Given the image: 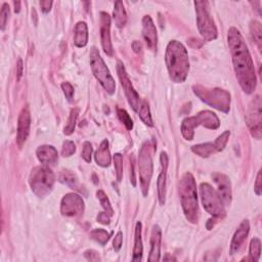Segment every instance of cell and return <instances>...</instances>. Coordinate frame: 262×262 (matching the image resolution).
<instances>
[{
	"label": "cell",
	"mask_w": 262,
	"mask_h": 262,
	"mask_svg": "<svg viewBox=\"0 0 262 262\" xmlns=\"http://www.w3.org/2000/svg\"><path fill=\"white\" fill-rule=\"evenodd\" d=\"M234 72L239 83L247 94H251L256 89L257 77L253 60L240 31L231 27L227 34Z\"/></svg>",
	"instance_id": "cell-1"
},
{
	"label": "cell",
	"mask_w": 262,
	"mask_h": 262,
	"mask_svg": "<svg viewBox=\"0 0 262 262\" xmlns=\"http://www.w3.org/2000/svg\"><path fill=\"white\" fill-rule=\"evenodd\" d=\"M165 63L171 80L175 83L186 81L189 71V60L187 48L177 40H171L166 47Z\"/></svg>",
	"instance_id": "cell-2"
},
{
	"label": "cell",
	"mask_w": 262,
	"mask_h": 262,
	"mask_svg": "<svg viewBox=\"0 0 262 262\" xmlns=\"http://www.w3.org/2000/svg\"><path fill=\"white\" fill-rule=\"evenodd\" d=\"M178 191L186 218L191 224H197L199 220V205L197 195V185L191 173H186L178 185Z\"/></svg>",
	"instance_id": "cell-3"
},
{
	"label": "cell",
	"mask_w": 262,
	"mask_h": 262,
	"mask_svg": "<svg viewBox=\"0 0 262 262\" xmlns=\"http://www.w3.org/2000/svg\"><path fill=\"white\" fill-rule=\"evenodd\" d=\"M198 98L208 106L223 113H228L230 109V93L222 88H208L202 85L192 87Z\"/></svg>",
	"instance_id": "cell-4"
},
{
	"label": "cell",
	"mask_w": 262,
	"mask_h": 262,
	"mask_svg": "<svg viewBox=\"0 0 262 262\" xmlns=\"http://www.w3.org/2000/svg\"><path fill=\"white\" fill-rule=\"evenodd\" d=\"M200 125L207 129L216 130L220 126V121L217 115L211 111H202L194 117H188L183 121L182 134L187 141H192L196 127Z\"/></svg>",
	"instance_id": "cell-5"
},
{
	"label": "cell",
	"mask_w": 262,
	"mask_h": 262,
	"mask_svg": "<svg viewBox=\"0 0 262 262\" xmlns=\"http://www.w3.org/2000/svg\"><path fill=\"white\" fill-rule=\"evenodd\" d=\"M89 62L91 71L104 89L110 94L113 95L116 91V83L111 72L108 69L105 61L101 57V53L96 47H92L89 53Z\"/></svg>",
	"instance_id": "cell-6"
},
{
	"label": "cell",
	"mask_w": 262,
	"mask_h": 262,
	"mask_svg": "<svg viewBox=\"0 0 262 262\" xmlns=\"http://www.w3.org/2000/svg\"><path fill=\"white\" fill-rule=\"evenodd\" d=\"M54 182H56V176L52 170L46 166L34 168L29 177V184L32 191L39 198H43L49 194L53 187Z\"/></svg>",
	"instance_id": "cell-7"
},
{
	"label": "cell",
	"mask_w": 262,
	"mask_h": 262,
	"mask_svg": "<svg viewBox=\"0 0 262 262\" xmlns=\"http://www.w3.org/2000/svg\"><path fill=\"white\" fill-rule=\"evenodd\" d=\"M198 29L205 41H213L217 38V28L210 13L208 1H195Z\"/></svg>",
	"instance_id": "cell-8"
},
{
	"label": "cell",
	"mask_w": 262,
	"mask_h": 262,
	"mask_svg": "<svg viewBox=\"0 0 262 262\" xmlns=\"http://www.w3.org/2000/svg\"><path fill=\"white\" fill-rule=\"evenodd\" d=\"M200 194L203 207L207 212L215 218L223 219L225 217V204L220 199L218 192L209 184H202L200 186Z\"/></svg>",
	"instance_id": "cell-9"
},
{
	"label": "cell",
	"mask_w": 262,
	"mask_h": 262,
	"mask_svg": "<svg viewBox=\"0 0 262 262\" xmlns=\"http://www.w3.org/2000/svg\"><path fill=\"white\" fill-rule=\"evenodd\" d=\"M139 168H140V178H141V187L145 197L148 196L150 183L151 176H153V157H151V146L150 143L146 142L139 154Z\"/></svg>",
	"instance_id": "cell-10"
},
{
	"label": "cell",
	"mask_w": 262,
	"mask_h": 262,
	"mask_svg": "<svg viewBox=\"0 0 262 262\" xmlns=\"http://www.w3.org/2000/svg\"><path fill=\"white\" fill-rule=\"evenodd\" d=\"M262 103L259 95H256L248 107L246 113V123L249 128L251 135L256 140H261L262 137Z\"/></svg>",
	"instance_id": "cell-11"
},
{
	"label": "cell",
	"mask_w": 262,
	"mask_h": 262,
	"mask_svg": "<svg viewBox=\"0 0 262 262\" xmlns=\"http://www.w3.org/2000/svg\"><path fill=\"white\" fill-rule=\"evenodd\" d=\"M117 73H118L121 85L124 89V92H125V95H126L129 105L133 109V111L137 113L139 112L140 107H141L143 101H141L140 94L137 93V91L134 89L131 81L129 79V76L126 72V69H125V67H124V65L121 61H118V63H117Z\"/></svg>",
	"instance_id": "cell-12"
},
{
	"label": "cell",
	"mask_w": 262,
	"mask_h": 262,
	"mask_svg": "<svg viewBox=\"0 0 262 262\" xmlns=\"http://www.w3.org/2000/svg\"><path fill=\"white\" fill-rule=\"evenodd\" d=\"M230 136V132L228 130L225 131L222 135L218 136L214 143H206L201 145H196L191 147V150L194 153L202 158H208L211 155H214L216 153H219L225 150L228 139Z\"/></svg>",
	"instance_id": "cell-13"
},
{
	"label": "cell",
	"mask_w": 262,
	"mask_h": 262,
	"mask_svg": "<svg viewBox=\"0 0 262 262\" xmlns=\"http://www.w3.org/2000/svg\"><path fill=\"white\" fill-rule=\"evenodd\" d=\"M84 201L79 195L71 192L67 194L61 203V212L64 216L74 217L84 212Z\"/></svg>",
	"instance_id": "cell-14"
},
{
	"label": "cell",
	"mask_w": 262,
	"mask_h": 262,
	"mask_svg": "<svg viewBox=\"0 0 262 262\" xmlns=\"http://www.w3.org/2000/svg\"><path fill=\"white\" fill-rule=\"evenodd\" d=\"M31 127V113L29 107L26 106L20 113L18 120V133H17V144L20 148L24 146L27 139H28Z\"/></svg>",
	"instance_id": "cell-15"
},
{
	"label": "cell",
	"mask_w": 262,
	"mask_h": 262,
	"mask_svg": "<svg viewBox=\"0 0 262 262\" xmlns=\"http://www.w3.org/2000/svg\"><path fill=\"white\" fill-rule=\"evenodd\" d=\"M212 179L218 187L217 192L225 206L230 205L232 194H231V184L229 178L225 174L216 172L212 174Z\"/></svg>",
	"instance_id": "cell-16"
},
{
	"label": "cell",
	"mask_w": 262,
	"mask_h": 262,
	"mask_svg": "<svg viewBox=\"0 0 262 262\" xmlns=\"http://www.w3.org/2000/svg\"><path fill=\"white\" fill-rule=\"evenodd\" d=\"M110 29H111V18L107 12H101V40L104 51L107 56L113 57L114 49L111 42V34H110Z\"/></svg>",
	"instance_id": "cell-17"
},
{
	"label": "cell",
	"mask_w": 262,
	"mask_h": 262,
	"mask_svg": "<svg viewBox=\"0 0 262 262\" xmlns=\"http://www.w3.org/2000/svg\"><path fill=\"white\" fill-rule=\"evenodd\" d=\"M160 162H161V171L157 181L158 198L160 204L165 205V200H166V182H167V169H168V156L165 151H162L161 153Z\"/></svg>",
	"instance_id": "cell-18"
},
{
	"label": "cell",
	"mask_w": 262,
	"mask_h": 262,
	"mask_svg": "<svg viewBox=\"0 0 262 262\" xmlns=\"http://www.w3.org/2000/svg\"><path fill=\"white\" fill-rule=\"evenodd\" d=\"M143 36L146 44L151 51H157L158 34L156 26L150 16H145L143 19Z\"/></svg>",
	"instance_id": "cell-19"
},
{
	"label": "cell",
	"mask_w": 262,
	"mask_h": 262,
	"mask_svg": "<svg viewBox=\"0 0 262 262\" xmlns=\"http://www.w3.org/2000/svg\"><path fill=\"white\" fill-rule=\"evenodd\" d=\"M250 230V224L248 220H243L238 229L234 232L231 243H230V249L229 253L230 255H234L240 251L242 246L244 245L245 241L247 240L248 234H249Z\"/></svg>",
	"instance_id": "cell-20"
},
{
	"label": "cell",
	"mask_w": 262,
	"mask_h": 262,
	"mask_svg": "<svg viewBox=\"0 0 262 262\" xmlns=\"http://www.w3.org/2000/svg\"><path fill=\"white\" fill-rule=\"evenodd\" d=\"M162 231L159 225H154L150 233V250L148 261H159L161 250Z\"/></svg>",
	"instance_id": "cell-21"
},
{
	"label": "cell",
	"mask_w": 262,
	"mask_h": 262,
	"mask_svg": "<svg viewBox=\"0 0 262 262\" xmlns=\"http://www.w3.org/2000/svg\"><path fill=\"white\" fill-rule=\"evenodd\" d=\"M36 155L38 160L42 164H54L59 159V154L56 148L52 146H41L37 149Z\"/></svg>",
	"instance_id": "cell-22"
},
{
	"label": "cell",
	"mask_w": 262,
	"mask_h": 262,
	"mask_svg": "<svg viewBox=\"0 0 262 262\" xmlns=\"http://www.w3.org/2000/svg\"><path fill=\"white\" fill-rule=\"evenodd\" d=\"M94 159L96 164L99 165L101 167H109L110 164H111V154H110V149H109V143L107 140L103 141L100 148L98 150L95 151Z\"/></svg>",
	"instance_id": "cell-23"
},
{
	"label": "cell",
	"mask_w": 262,
	"mask_h": 262,
	"mask_svg": "<svg viewBox=\"0 0 262 262\" xmlns=\"http://www.w3.org/2000/svg\"><path fill=\"white\" fill-rule=\"evenodd\" d=\"M88 42V27L85 22H79L74 29V44L81 48L85 47Z\"/></svg>",
	"instance_id": "cell-24"
},
{
	"label": "cell",
	"mask_w": 262,
	"mask_h": 262,
	"mask_svg": "<svg viewBox=\"0 0 262 262\" xmlns=\"http://www.w3.org/2000/svg\"><path fill=\"white\" fill-rule=\"evenodd\" d=\"M142 223H137L135 226V236H134V247H133V256L132 261H142L143 259V240H142Z\"/></svg>",
	"instance_id": "cell-25"
},
{
	"label": "cell",
	"mask_w": 262,
	"mask_h": 262,
	"mask_svg": "<svg viewBox=\"0 0 262 262\" xmlns=\"http://www.w3.org/2000/svg\"><path fill=\"white\" fill-rule=\"evenodd\" d=\"M113 18H114L115 24L118 28H123V27L126 25V22H127L126 10H125V8H124L123 2L120 1V0H118V1L115 2Z\"/></svg>",
	"instance_id": "cell-26"
},
{
	"label": "cell",
	"mask_w": 262,
	"mask_h": 262,
	"mask_svg": "<svg viewBox=\"0 0 262 262\" xmlns=\"http://www.w3.org/2000/svg\"><path fill=\"white\" fill-rule=\"evenodd\" d=\"M59 179L62 184L70 187L73 189L78 188V187H79V182H78L77 175L70 170H63L60 173Z\"/></svg>",
	"instance_id": "cell-27"
},
{
	"label": "cell",
	"mask_w": 262,
	"mask_h": 262,
	"mask_svg": "<svg viewBox=\"0 0 262 262\" xmlns=\"http://www.w3.org/2000/svg\"><path fill=\"white\" fill-rule=\"evenodd\" d=\"M261 254V242L258 238L252 239L250 243V249H249V257L245 258V260H250V261H258L260 258Z\"/></svg>",
	"instance_id": "cell-28"
},
{
	"label": "cell",
	"mask_w": 262,
	"mask_h": 262,
	"mask_svg": "<svg viewBox=\"0 0 262 262\" xmlns=\"http://www.w3.org/2000/svg\"><path fill=\"white\" fill-rule=\"evenodd\" d=\"M79 112H80V110L78 108H75L71 111L70 117H69L68 123H67V125H66V127L64 129V133L66 135H71L74 132L75 126H76V122H77V119H78V116H79Z\"/></svg>",
	"instance_id": "cell-29"
},
{
	"label": "cell",
	"mask_w": 262,
	"mask_h": 262,
	"mask_svg": "<svg viewBox=\"0 0 262 262\" xmlns=\"http://www.w3.org/2000/svg\"><path fill=\"white\" fill-rule=\"evenodd\" d=\"M139 115L142 119V121L146 124V125L148 126H153V120H151V116H150V107H149V104L146 102V101H143L141 107H140V110H139Z\"/></svg>",
	"instance_id": "cell-30"
},
{
	"label": "cell",
	"mask_w": 262,
	"mask_h": 262,
	"mask_svg": "<svg viewBox=\"0 0 262 262\" xmlns=\"http://www.w3.org/2000/svg\"><path fill=\"white\" fill-rule=\"evenodd\" d=\"M250 30H251L252 37L256 42L258 48L261 50V46H262V27H261V24L257 21H253L250 25Z\"/></svg>",
	"instance_id": "cell-31"
},
{
	"label": "cell",
	"mask_w": 262,
	"mask_h": 262,
	"mask_svg": "<svg viewBox=\"0 0 262 262\" xmlns=\"http://www.w3.org/2000/svg\"><path fill=\"white\" fill-rule=\"evenodd\" d=\"M110 234L109 232H107V230L103 229V228H95L90 232V237L96 241L98 243H100L101 245H106L110 239Z\"/></svg>",
	"instance_id": "cell-32"
},
{
	"label": "cell",
	"mask_w": 262,
	"mask_h": 262,
	"mask_svg": "<svg viewBox=\"0 0 262 262\" xmlns=\"http://www.w3.org/2000/svg\"><path fill=\"white\" fill-rule=\"evenodd\" d=\"M96 196H98V199L100 200L101 202V205L103 206V208L105 209V212H107L110 216H112L114 214V210L112 208V206H111V203H110L107 195H106V192L102 189L98 190V192H96Z\"/></svg>",
	"instance_id": "cell-33"
},
{
	"label": "cell",
	"mask_w": 262,
	"mask_h": 262,
	"mask_svg": "<svg viewBox=\"0 0 262 262\" xmlns=\"http://www.w3.org/2000/svg\"><path fill=\"white\" fill-rule=\"evenodd\" d=\"M117 115H118L119 120L124 124V125H125V127L128 130H132V128H133V121L130 118V116L128 115V113L125 111V110L118 108L117 109Z\"/></svg>",
	"instance_id": "cell-34"
},
{
	"label": "cell",
	"mask_w": 262,
	"mask_h": 262,
	"mask_svg": "<svg viewBox=\"0 0 262 262\" xmlns=\"http://www.w3.org/2000/svg\"><path fill=\"white\" fill-rule=\"evenodd\" d=\"M114 164H115V169H116L117 181L120 183L123 178V158L120 154L114 155Z\"/></svg>",
	"instance_id": "cell-35"
},
{
	"label": "cell",
	"mask_w": 262,
	"mask_h": 262,
	"mask_svg": "<svg viewBox=\"0 0 262 262\" xmlns=\"http://www.w3.org/2000/svg\"><path fill=\"white\" fill-rule=\"evenodd\" d=\"M76 151V146L72 141H66L63 145L62 155L64 157H71Z\"/></svg>",
	"instance_id": "cell-36"
},
{
	"label": "cell",
	"mask_w": 262,
	"mask_h": 262,
	"mask_svg": "<svg viewBox=\"0 0 262 262\" xmlns=\"http://www.w3.org/2000/svg\"><path fill=\"white\" fill-rule=\"evenodd\" d=\"M8 16H9V6L7 3H3L1 12H0V25H1L2 31L5 29L6 23L8 21Z\"/></svg>",
	"instance_id": "cell-37"
},
{
	"label": "cell",
	"mask_w": 262,
	"mask_h": 262,
	"mask_svg": "<svg viewBox=\"0 0 262 262\" xmlns=\"http://www.w3.org/2000/svg\"><path fill=\"white\" fill-rule=\"evenodd\" d=\"M91 155H92V146L89 142H85L83 144V150H82L81 157L84 159L85 162L90 163L91 162Z\"/></svg>",
	"instance_id": "cell-38"
},
{
	"label": "cell",
	"mask_w": 262,
	"mask_h": 262,
	"mask_svg": "<svg viewBox=\"0 0 262 262\" xmlns=\"http://www.w3.org/2000/svg\"><path fill=\"white\" fill-rule=\"evenodd\" d=\"M62 89L64 91L66 99L69 102H71L73 99V95H74V87L72 86V84L69 83V82H64V83L62 84Z\"/></svg>",
	"instance_id": "cell-39"
},
{
	"label": "cell",
	"mask_w": 262,
	"mask_h": 262,
	"mask_svg": "<svg viewBox=\"0 0 262 262\" xmlns=\"http://www.w3.org/2000/svg\"><path fill=\"white\" fill-rule=\"evenodd\" d=\"M122 243H123V233L122 231H118V233L115 236L114 241H113V245H114V250L116 252H119L121 247H122Z\"/></svg>",
	"instance_id": "cell-40"
},
{
	"label": "cell",
	"mask_w": 262,
	"mask_h": 262,
	"mask_svg": "<svg viewBox=\"0 0 262 262\" xmlns=\"http://www.w3.org/2000/svg\"><path fill=\"white\" fill-rule=\"evenodd\" d=\"M254 190L255 194L257 196H260L262 194V176H261V170H259L256 178V183L254 186Z\"/></svg>",
	"instance_id": "cell-41"
},
{
	"label": "cell",
	"mask_w": 262,
	"mask_h": 262,
	"mask_svg": "<svg viewBox=\"0 0 262 262\" xmlns=\"http://www.w3.org/2000/svg\"><path fill=\"white\" fill-rule=\"evenodd\" d=\"M96 219H98V222L102 225H110V222H111V220H110V215L107 212L99 213Z\"/></svg>",
	"instance_id": "cell-42"
},
{
	"label": "cell",
	"mask_w": 262,
	"mask_h": 262,
	"mask_svg": "<svg viewBox=\"0 0 262 262\" xmlns=\"http://www.w3.org/2000/svg\"><path fill=\"white\" fill-rule=\"evenodd\" d=\"M84 256L89 261H98V260H100L99 253L93 251V250H87V251H85L84 252Z\"/></svg>",
	"instance_id": "cell-43"
},
{
	"label": "cell",
	"mask_w": 262,
	"mask_h": 262,
	"mask_svg": "<svg viewBox=\"0 0 262 262\" xmlns=\"http://www.w3.org/2000/svg\"><path fill=\"white\" fill-rule=\"evenodd\" d=\"M52 1H49V0H43V1H40V6L41 10H42L44 13H47L50 11L51 6H52Z\"/></svg>",
	"instance_id": "cell-44"
},
{
	"label": "cell",
	"mask_w": 262,
	"mask_h": 262,
	"mask_svg": "<svg viewBox=\"0 0 262 262\" xmlns=\"http://www.w3.org/2000/svg\"><path fill=\"white\" fill-rule=\"evenodd\" d=\"M130 179H131V184L133 187H136V181H135V172H134V158L131 157V163H130Z\"/></svg>",
	"instance_id": "cell-45"
},
{
	"label": "cell",
	"mask_w": 262,
	"mask_h": 262,
	"mask_svg": "<svg viewBox=\"0 0 262 262\" xmlns=\"http://www.w3.org/2000/svg\"><path fill=\"white\" fill-rule=\"evenodd\" d=\"M17 74H18V79H20L23 75V61L19 60L18 65H17Z\"/></svg>",
	"instance_id": "cell-46"
},
{
	"label": "cell",
	"mask_w": 262,
	"mask_h": 262,
	"mask_svg": "<svg viewBox=\"0 0 262 262\" xmlns=\"http://www.w3.org/2000/svg\"><path fill=\"white\" fill-rule=\"evenodd\" d=\"M132 48L135 52H140L142 50L141 42H139V41H134V42L132 43Z\"/></svg>",
	"instance_id": "cell-47"
},
{
	"label": "cell",
	"mask_w": 262,
	"mask_h": 262,
	"mask_svg": "<svg viewBox=\"0 0 262 262\" xmlns=\"http://www.w3.org/2000/svg\"><path fill=\"white\" fill-rule=\"evenodd\" d=\"M13 5H15V12L16 13H19L20 10H21V2L20 1H15L13 2Z\"/></svg>",
	"instance_id": "cell-48"
},
{
	"label": "cell",
	"mask_w": 262,
	"mask_h": 262,
	"mask_svg": "<svg viewBox=\"0 0 262 262\" xmlns=\"http://www.w3.org/2000/svg\"><path fill=\"white\" fill-rule=\"evenodd\" d=\"M163 260H164V261H169V260H170V261H172V260L175 261L176 259H175L173 256H169V254H166V256H165V257L163 258Z\"/></svg>",
	"instance_id": "cell-49"
}]
</instances>
